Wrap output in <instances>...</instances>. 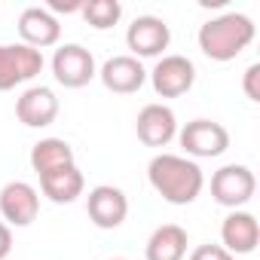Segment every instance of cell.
<instances>
[{"mask_svg": "<svg viewBox=\"0 0 260 260\" xmlns=\"http://www.w3.org/2000/svg\"><path fill=\"white\" fill-rule=\"evenodd\" d=\"M178 141H181L187 156L211 159V156H220L230 147V132L214 119H193L178 132Z\"/></svg>", "mask_w": 260, "mask_h": 260, "instance_id": "obj_5", "label": "cell"}, {"mask_svg": "<svg viewBox=\"0 0 260 260\" xmlns=\"http://www.w3.org/2000/svg\"><path fill=\"white\" fill-rule=\"evenodd\" d=\"M86 211H89V220L98 230H116L125 220V214H128V199H125V193L119 187L98 184V187L89 190Z\"/></svg>", "mask_w": 260, "mask_h": 260, "instance_id": "obj_10", "label": "cell"}, {"mask_svg": "<svg viewBox=\"0 0 260 260\" xmlns=\"http://www.w3.org/2000/svg\"><path fill=\"white\" fill-rule=\"evenodd\" d=\"M16 116L28 128H46V125H52L55 116H58V98H55V92L46 89V86L25 89L19 95V101H16Z\"/></svg>", "mask_w": 260, "mask_h": 260, "instance_id": "obj_14", "label": "cell"}, {"mask_svg": "<svg viewBox=\"0 0 260 260\" xmlns=\"http://www.w3.org/2000/svg\"><path fill=\"white\" fill-rule=\"evenodd\" d=\"M10 251H13V233H10V226L4 220H0V260H7Z\"/></svg>", "mask_w": 260, "mask_h": 260, "instance_id": "obj_23", "label": "cell"}, {"mask_svg": "<svg viewBox=\"0 0 260 260\" xmlns=\"http://www.w3.org/2000/svg\"><path fill=\"white\" fill-rule=\"evenodd\" d=\"M135 132H138L141 144H147V147H166L178 135L175 110L166 107V104H147V107H141V113L135 119Z\"/></svg>", "mask_w": 260, "mask_h": 260, "instance_id": "obj_12", "label": "cell"}, {"mask_svg": "<svg viewBox=\"0 0 260 260\" xmlns=\"http://www.w3.org/2000/svg\"><path fill=\"white\" fill-rule=\"evenodd\" d=\"M220 248L230 254H251L260 242V223L251 211H233L220 223Z\"/></svg>", "mask_w": 260, "mask_h": 260, "instance_id": "obj_15", "label": "cell"}, {"mask_svg": "<svg viewBox=\"0 0 260 260\" xmlns=\"http://www.w3.org/2000/svg\"><path fill=\"white\" fill-rule=\"evenodd\" d=\"M52 74L64 89H83V86L92 83V77L98 71H95V58H92V52L86 46L64 43L52 55Z\"/></svg>", "mask_w": 260, "mask_h": 260, "instance_id": "obj_6", "label": "cell"}, {"mask_svg": "<svg viewBox=\"0 0 260 260\" xmlns=\"http://www.w3.org/2000/svg\"><path fill=\"white\" fill-rule=\"evenodd\" d=\"M40 190H43L46 199H52L58 205H68L77 196H83L86 181H83V172L77 166H64V169H55V172L40 175Z\"/></svg>", "mask_w": 260, "mask_h": 260, "instance_id": "obj_16", "label": "cell"}, {"mask_svg": "<svg viewBox=\"0 0 260 260\" xmlns=\"http://www.w3.org/2000/svg\"><path fill=\"white\" fill-rule=\"evenodd\" d=\"M190 260H236V257L220 245H199L190 251Z\"/></svg>", "mask_w": 260, "mask_h": 260, "instance_id": "obj_20", "label": "cell"}, {"mask_svg": "<svg viewBox=\"0 0 260 260\" xmlns=\"http://www.w3.org/2000/svg\"><path fill=\"white\" fill-rule=\"evenodd\" d=\"M19 37L25 46L43 52L46 46H55L58 37H61V25L58 19L46 10V7H28L22 16H19Z\"/></svg>", "mask_w": 260, "mask_h": 260, "instance_id": "obj_13", "label": "cell"}, {"mask_svg": "<svg viewBox=\"0 0 260 260\" xmlns=\"http://www.w3.org/2000/svg\"><path fill=\"white\" fill-rule=\"evenodd\" d=\"M83 19L95 28V31H107L119 22L122 16V7L116 4V0H83Z\"/></svg>", "mask_w": 260, "mask_h": 260, "instance_id": "obj_19", "label": "cell"}, {"mask_svg": "<svg viewBox=\"0 0 260 260\" xmlns=\"http://www.w3.org/2000/svg\"><path fill=\"white\" fill-rule=\"evenodd\" d=\"M187 230L178 223H162L153 230V236L147 239L144 257L147 260H184L187 257Z\"/></svg>", "mask_w": 260, "mask_h": 260, "instance_id": "obj_17", "label": "cell"}, {"mask_svg": "<svg viewBox=\"0 0 260 260\" xmlns=\"http://www.w3.org/2000/svg\"><path fill=\"white\" fill-rule=\"evenodd\" d=\"M153 92L159 98H181L196 83V68L187 55H162L150 74Z\"/></svg>", "mask_w": 260, "mask_h": 260, "instance_id": "obj_7", "label": "cell"}, {"mask_svg": "<svg viewBox=\"0 0 260 260\" xmlns=\"http://www.w3.org/2000/svg\"><path fill=\"white\" fill-rule=\"evenodd\" d=\"M147 178L150 187L172 205H190L199 199L202 187H205V175L202 169L178 153H159L150 159L147 166Z\"/></svg>", "mask_w": 260, "mask_h": 260, "instance_id": "obj_1", "label": "cell"}, {"mask_svg": "<svg viewBox=\"0 0 260 260\" xmlns=\"http://www.w3.org/2000/svg\"><path fill=\"white\" fill-rule=\"evenodd\" d=\"M125 43L132 49V55L141 61V58H156L169 49L172 43V31L162 19L156 16H138L125 31Z\"/></svg>", "mask_w": 260, "mask_h": 260, "instance_id": "obj_8", "label": "cell"}, {"mask_svg": "<svg viewBox=\"0 0 260 260\" xmlns=\"http://www.w3.org/2000/svg\"><path fill=\"white\" fill-rule=\"evenodd\" d=\"M254 190H257V178H254V172L248 166H236L233 162V166H223V169H217L211 175V196L223 208L236 211V208L248 205Z\"/></svg>", "mask_w": 260, "mask_h": 260, "instance_id": "obj_4", "label": "cell"}, {"mask_svg": "<svg viewBox=\"0 0 260 260\" xmlns=\"http://www.w3.org/2000/svg\"><path fill=\"white\" fill-rule=\"evenodd\" d=\"M242 89L248 95V101H260V64H251L245 71V80H242Z\"/></svg>", "mask_w": 260, "mask_h": 260, "instance_id": "obj_21", "label": "cell"}, {"mask_svg": "<svg viewBox=\"0 0 260 260\" xmlns=\"http://www.w3.org/2000/svg\"><path fill=\"white\" fill-rule=\"evenodd\" d=\"M43 71V52L25 43H0V92H10Z\"/></svg>", "mask_w": 260, "mask_h": 260, "instance_id": "obj_3", "label": "cell"}, {"mask_svg": "<svg viewBox=\"0 0 260 260\" xmlns=\"http://www.w3.org/2000/svg\"><path fill=\"white\" fill-rule=\"evenodd\" d=\"M64 166H77L74 162V147L64 138H40L31 147V169L37 175L55 172V169H64Z\"/></svg>", "mask_w": 260, "mask_h": 260, "instance_id": "obj_18", "label": "cell"}, {"mask_svg": "<svg viewBox=\"0 0 260 260\" xmlns=\"http://www.w3.org/2000/svg\"><path fill=\"white\" fill-rule=\"evenodd\" d=\"M98 77H101V83H104L107 92H113V95H132V92H138L144 86L147 71H144V64L135 55H113V58H107L101 64Z\"/></svg>", "mask_w": 260, "mask_h": 260, "instance_id": "obj_11", "label": "cell"}, {"mask_svg": "<svg viewBox=\"0 0 260 260\" xmlns=\"http://www.w3.org/2000/svg\"><path fill=\"white\" fill-rule=\"evenodd\" d=\"M110 260H125V257H110Z\"/></svg>", "mask_w": 260, "mask_h": 260, "instance_id": "obj_24", "label": "cell"}, {"mask_svg": "<svg viewBox=\"0 0 260 260\" xmlns=\"http://www.w3.org/2000/svg\"><path fill=\"white\" fill-rule=\"evenodd\" d=\"M254 34L257 28L245 13H226V16L208 19L199 28V49L211 61H233L251 46Z\"/></svg>", "mask_w": 260, "mask_h": 260, "instance_id": "obj_2", "label": "cell"}, {"mask_svg": "<svg viewBox=\"0 0 260 260\" xmlns=\"http://www.w3.org/2000/svg\"><path fill=\"white\" fill-rule=\"evenodd\" d=\"M52 16L55 13H80L83 10V0H49V7H46Z\"/></svg>", "mask_w": 260, "mask_h": 260, "instance_id": "obj_22", "label": "cell"}, {"mask_svg": "<svg viewBox=\"0 0 260 260\" xmlns=\"http://www.w3.org/2000/svg\"><path fill=\"white\" fill-rule=\"evenodd\" d=\"M40 211V193L28 181H10L0 190V214L7 226H28L37 220Z\"/></svg>", "mask_w": 260, "mask_h": 260, "instance_id": "obj_9", "label": "cell"}]
</instances>
